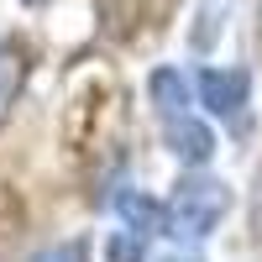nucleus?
<instances>
[{
  "mask_svg": "<svg viewBox=\"0 0 262 262\" xmlns=\"http://www.w3.org/2000/svg\"><path fill=\"white\" fill-rule=\"evenodd\" d=\"M226 11H231V0H200V11H194V27H189V53H194V58L215 53L221 27H226Z\"/></svg>",
  "mask_w": 262,
  "mask_h": 262,
  "instance_id": "obj_6",
  "label": "nucleus"
},
{
  "mask_svg": "<svg viewBox=\"0 0 262 262\" xmlns=\"http://www.w3.org/2000/svg\"><path fill=\"white\" fill-rule=\"evenodd\" d=\"M37 262H90V242H84V236H74V242H63V247H53V252H42Z\"/></svg>",
  "mask_w": 262,
  "mask_h": 262,
  "instance_id": "obj_9",
  "label": "nucleus"
},
{
  "mask_svg": "<svg viewBox=\"0 0 262 262\" xmlns=\"http://www.w3.org/2000/svg\"><path fill=\"white\" fill-rule=\"evenodd\" d=\"M147 95H152V105H158L163 121L189 116V79H184L179 69H158V74L147 79Z\"/></svg>",
  "mask_w": 262,
  "mask_h": 262,
  "instance_id": "obj_5",
  "label": "nucleus"
},
{
  "mask_svg": "<svg viewBox=\"0 0 262 262\" xmlns=\"http://www.w3.org/2000/svg\"><path fill=\"white\" fill-rule=\"evenodd\" d=\"M116 215L126 221V231L158 236L163 221H168V205H158V200H152V194H142V189H121V194H116Z\"/></svg>",
  "mask_w": 262,
  "mask_h": 262,
  "instance_id": "obj_4",
  "label": "nucleus"
},
{
  "mask_svg": "<svg viewBox=\"0 0 262 262\" xmlns=\"http://www.w3.org/2000/svg\"><path fill=\"white\" fill-rule=\"evenodd\" d=\"M163 262H200V257H163Z\"/></svg>",
  "mask_w": 262,
  "mask_h": 262,
  "instance_id": "obj_11",
  "label": "nucleus"
},
{
  "mask_svg": "<svg viewBox=\"0 0 262 262\" xmlns=\"http://www.w3.org/2000/svg\"><path fill=\"white\" fill-rule=\"evenodd\" d=\"M252 226H257V236H262V179H257V194H252Z\"/></svg>",
  "mask_w": 262,
  "mask_h": 262,
  "instance_id": "obj_10",
  "label": "nucleus"
},
{
  "mask_svg": "<svg viewBox=\"0 0 262 262\" xmlns=\"http://www.w3.org/2000/svg\"><path fill=\"white\" fill-rule=\"evenodd\" d=\"M105 262H147V236L111 231V236H105Z\"/></svg>",
  "mask_w": 262,
  "mask_h": 262,
  "instance_id": "obj_8",
  "label": "nucleus"
},
{
  "mask_svg": "<svg viewBox=\"0 0 262 262\" xmlns=\"http://www.w3.org/2000/svg\"><path fill=\"white\" fill-rule=\"evenodd\" d=\"M231 210V189L210 173H184L179 189L168 200V221H163V236H179V242H205V236L226 221Z\"/></svg>",
  "mask_w": 262,
  "mask_h": 262,
  "instance_id": "obj_1",
  "label": "nucleus"
},
{
  "mask_svg": "<svg viewBox=\"0 0 262 262\" xmlns=\"http://www.w3.org/2000/svg\"><path fill=\"white\" fill-rule=\"evenodd\" d=\"M163 142H168L173 158L189 163V168H205L215 158V131L200 116H173V121H163Z\"/></svg>",
  "mask_w": 262,
  "mask_h": 262,
  "instance_id": "obj_3",
  "label": "nucleus"
},
{
  "mask_svg": "<svg viewBox=\"0 0 262 262\" xmlns=\"http://www.w3.org/2000/svg\"><path fill=\"white\" fill-rule=\"evenodd\" d=\"M27 6H48V0H27Z\"/></svg>",
  "mask_w": 262,
  "mask_h": 262,
  "instance_id": "obj_12",
  "label": "nucleus"
},
{
  "mask_svg": "<svg viewBox=\"0 0 262 262\" xmlns=\"http://www.w3.org/2000/svg\"><path fill=\"white\" fill-rule=\"evenodd\" d=\"M27 69H32L27 48L21 42H0V121H6V111L16 105L21 84H27Z\"/></svg>",
  "mask_w": 262,
  "mask_h": 262,
  "instance_id": "obj_7",
  "label": "nucleus"
},
{
  "mask_svg": "<svg viewBox=\"0 0 262 262\" xmlns=\"http://www.w3.org/2000/svg\"><path fill=\"white\" fill-rule=\"evenodd\" d=\"M194 95H200V105L210 116L242 126L247 100H252V74L247 69H200L194 74Z\"/></svg>",
  "mask_w": 262,
  "mask_h": 262,
  "instance_id": "obj_2",
  "label": "nucleus"
}]
</instances>
